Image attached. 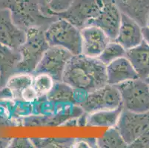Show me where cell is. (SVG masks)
I'll return each instance as SVG.
<instances>
[{
	"instance_id": "obj_1",
	"label": "cell",
	"mask_w": 149,
	"mask_h": 148,
	"mask_svg": "<svg viewBox=\"0 0 149 148\" xmlns=\"http://www.w3.org/2000/svg\"><path fill=\"white\" fill-rule=\"evenodd\" d=\"M62 81L74 89L91 93L108 85L106 65L98 58L74 55L67 63Z\"/></svg>"
},
{
	"instance_id": "obj_5",
	"label": "cell",
	"mask_w": 149,
	"mask_h": 148,
	"mask_svg": "<svg viewBox=\"0 0 149 148\" xmlns=\"http://www.w3.org/2000/svg\"><path fill=\"white\" fill-rule=\"evenodd\" d=\"M115 86L120 91L124 109L135 113L149 111V85L144 79H136Z\"/></svg>"
},
{
	"instance_id": "obj_19",
	"label": "cell",
	"mask_w": 149,
	"mask_h": 148,
	"mask_svg": "<svg viewBox=\"0 0 149 148\" xmlns=\"http://www.w3.org/2000/svg\"><path fill=\"white\" fill-rule=\"evenodd\" d=\"M33 74L17 73L10 77L5 87L10 91L11 96L17 100H22V93L25 89L32 85Z\"/></svg>"
},
{
	"instance_id": "obj_8",
	"label": "cell",
	"mask_w": 149,
	"mask_h": 148,
	"mask_svg": "<svg viewBox=\"0 0 149 148\" xmlns=\"http://www.w3.org/2000/svg\"><path fill=\"white\" fill-rule=\"evenodd\" d=\"M120 91L115 85H106L88 93L85 101L79 106L87 113L105 110H113L122 107Z\"/></svg>"
},
{
	"instance_id": "obj_26",
	"label": "cell",
	"mask_w": 149,
	"mask_h": 148,
	"mask_svg": "<svg viewBox=\"0 0 149 148\" xmlns=\"http://www.w3.org/2000/svg\"><path fill=\"white\" fill-rule=\"evenodd\" d=\"M21 97L22 101H25V102L31 103H31H34L39 99L37 93L35 91V90L33 89L32 85L29 86L23 90V92L22 93Z\"/></svg>"
},
{
	"instance_id": "obj_29",
	"label": "cell",
	"mask_w": 149,
	"mask_h": 148,
	"mask_svg": "<svg viewBox=\"0 0 149 148\" xmlns=\"http://www.w3.org/2000/svg\"><path fill=\"white\" fill-rule=\"evenodd\" d=\"M142 33H143V41L149 44V27H142Z\"/></svg>"
},
{
	"instance_id": "obj_20",
	"label": "cell",
	"mask_w": 149,
	"mask_h": 148,
	"mask_svg": "<svg viewBox=\"0 0 149 148\" xmlns=\"http://www.w3.org/2000/svg\"><path fill=\"white\" fill-rule=\"evenodd\" d=\"M45 97L48 100L54 102L75 104L74 88L64 81H55L53 88Z\"/></svg>"
},
{
	"instance_id": "obj_21",
	"label": "cell",
	"mask_w": 149,
	"mask_h": 148,
	"mask_svg": "<svg viewBox=\"0 0 149 148\" xmlns=\"http://www.w3.org/2000/svg\"><path fill=\"white\" fill-rule=\"evenodd\" d=\"M97 146L104 148L128 147V145L125 143L116 127H110L103 136L97 139Z\"/></svg>"
},
{
	"instance_id": "obj_11",
	"label": "cell",
	"mask_w": 149,
	"mask_h": 148,
	"mask_svg": "<svg viewBox=\"0 0 149 148\" xmlns=\"http://www.w3.org/2000/svg\"><path fill=\"white\" fill-rule=\"evenodd\" d=\"M26 37V31L13 22L8 9L0 8V43L18 50L25 42Z\"/></svg>"
},
{
	"instance_id": "obj_23",
	"label": "cell",
	"mask_w": 149,
	"mask_h": 148,
	"mask_svg": "<svg viewBox=\"0 0 149 148\" xmlns=\"http://www.w3.org/2000/svg\"><path fill=\"white\" fill-rule=\"evenodd\" d=\"M33 76L32 87L36 92L39 98L45 96L53 88L55 81L47 73H37Z\"/></svg>"
},
{
	"instance_id": "obj_12",
	"label": "cell",
	"mask_w": 149,
	"mask_h": 148,
	"mask_svg": "<svg viewBox=\"0 0 149 148\" xmlns=\"http://www.w3.org/2000/svg\"><path fill=\"white\" fill-rule=\"evenodd\" d=\"M82 36V54L91 58H98L111 39L102 29L95 25H88L80 30Z\"/></svg>"
},
{
	"instance_id": "obj_22",
	"label": "cell",
	"mask_w": 149,
	"mask_h": 148,
	"mask_svg": "<svg viewBox=\"0 0 149 148\" xmlns=\"http://www.w3.org/2000/svg\"><path fill=\"white\" fill-rule=\"evenodd\" d=\"M125 54L126 50L121 44L115 41H111L98 57V59L104 65H108L119 58L125 56Z\"/></svg>"
},
{
	"instance_id": "obj_14",
	"label": "cell",
	"mask_w": 149,
	"mask_h": 148,
	"mask_svg": "<svg viewBox=\"0 0 149 148\" xmlns=\"http://www.w3.org/2000/svg\"><path fill=\"white\" fill-rule=\"evenodd\" d=\"M107 82L117 85L125 81L139 79L137 73L125 56L121 57L106 65Z\"/></svg>"
},
{
	"instance_id": "obj_2",
	"label": "cell",
	"mask_w": 149,
	"mask_h": 148,
	"mask_svg": "<svg viewBox=\"0 0 149 148\" xmlns=\"http://www.w3.org/2000/svg\"><path fill=\"white\" fill-rule=\"evenodd\" d=\"M0 8L8 9L13 22L25 31L31 28L45 31L58 19L56 15L45 13L39 0H0Z\"/></svg>"
},
{
	"instance_id": "obj_30",
	"label": "cell",
	"mask_w": 149,
	"mask_h": 148,
	"mask_svg": "<svg viewBox=\"0 0 149 148\" xmlns=\"http://www.w3.org/2000/svg\"><path fill=\"white\" fill-rule=\"evenodd\" d=\"M146 26L149 27V16H148V19H147V22H146Z\"/></svg>"
},
{
	"instance_id": "obj_7",
	"label": "cell",
	"mask_w": 149,
	"mask_h": 148,
	"mask_svg": "<svg viewBox=\"0 0 149 148\" xmlns=\"http://www.w3.org/2000/svg\"><path fill=\"white\" fill-rule=\"evenodd\" d=\"M115 127L130 147L149 129V111L135 113L123 108Z\"/></svg>"
},
{
	"instance_id": "obj_31",
	"label": "cell",
	"mask_w": 149,
	"mask_h": 148,
	"mask_svg": "<svg viewBox=\"0 0 149 148\" xmlns=\"http://www.w3.org/2000/svg\"><path fill=\"white\" fill-rule=\"evenodd\" d=\"M144 80H145V81H146V82H147V83L148 84V85H149V76H148L147 78H146V79H144Z\"/></svg>"
},
{
	"instance_id": "obj_15",
	"label": "cell",
	"mask_w": 149,
	"mask_h": 148,
	"mask_svg": "<svg viewBox=\"0 0 149 148\" xmlns=\"http://www.w3.org/2000/svg\"><path fill=\"white\" fill-rule=\"evenodd\" d=\"M21 60L19 50H14L0 43V88L5 86L8 80L16 73V68Z\"/></svg>"
},
{
	"instance_id": "obj_17",
	"label": "cell",
	"mask_w": 149,
	"mask_h": 148,
	"mask_svg": "<svg viewBox=\"0 0 149 148\" xmlns=\"http://www.w3.org/2000/svg\"><path fill=\"white\" fill-rule=\"evenodd\" d=\"M125 57L130 61L139 78L146 79L149 76V44L145 41L126 51Z\"/></svg>"
},
{
	"instance_id": "obj_16",
	"label": "cell",
	"mask_w": 149,
	"mask_h": 148,
	"mask_svg": "<svg viewBox=\"0 0 149 148\" xmlns=\"http://www.w3.org/2000/svg\"><path fill=\"white\" fill-rule=\"evenodd\" d=\"M122 13L146 26L149 16V0H114Z\"/></svg>"
},
{
	"instance_id": "obj_9",
	"label": "cell",
	"mask_w": 149,
	"mask_h": 148,
	"mask_svg": "<svg viewBox=\"0 0 149 148\" xmlns=\"http://www.w3.org/2000/svg\"><path fill=\"white\" fill-rule=\"evenodd\" d=\"M73 56L67 49L50 46L43 55L33 75L37 73H47L55 81H62L66 65Z\"/></svg>"
},
{
	"instance_id": "obj_27",
	"label": "cell",
	"mask_w": 149,
	"mask_h": 148,
	"mask_svg": "<svg viewBox=\"0 0 149 148\" xmlns=\"http://www.w3.org/2000/svg\"><path fill=\"white\" fill-rule=\"evenodd\" d=\"M10 147H33L31 139L26 138H17L11 139L9 144Z\"/></svg>"
},
{
	"instance_id": "obj_24",
	"label": "cell",
	"mask_w": 149,
	"mask_h": 148,
	"mask_svg": "<svg viewBox=\"0 0 149 148\" xmlns=\"http://www.w3.org/2000/svg\"><path fill=\"white\" fill-rule=\"evenodd\" d=\"M36 147H72L74 138H31Z\"/></svg>"
},
{
	"instance_id": "obj_3",
	"label": "cell",
	"mask_w": 149,
	"mask_h": 148,
	"mask_svg": "<svg viewBox=\"0 0 149 148\" xmlns=\"http://www.w3.org/2000/svg\"><path fill=\"white\" fill-rule=\"evenodd\" d=\"M26 40L18 49L21 60L16 68L17 73L33 74L50 45L45 36V31L31 28L26 31Z\"/></svg>"
},
{
	"instance_id": "obj_18",
	"label": "cell",
	"mask_w": 149,
	"mask_h": 148,
	"mask_svg": "<svg viewBox=\"0 0 149 148\" xmlns=\"http://www.w3.org/2000/svg\"><path fill=\"white\" fill-rule=\"evenodd\" d=\"M123 109V107L122 106L116 109L105 110L88 113L86 125L91 127H115Z\"/></svg>"
},
{
	"instance_id": "obj_6",
	"label": "cell",
	"mask_w": 149,
	"mask_h": 148,
	"mask_svg": "<svg viewBox=\"0 0 149 148\" xmlns=\"http://www.w3.org/2000/svg\"><path fill=\"white\" fill-rule=\"evenodd\" d=\"M105 0H73L70 6L62 12L55 13L58 18L65 19L82 30L90 25L103 7Z\"/></svg>"
},
{
	"instance_id": "obj_25",
	"label": "cell",
	"mask_w": 149,
	"mask_h": 148,
	"mask_svg": "<svg viewBox=\"0 0 149 148\" xmlns=\"http://www.w3.org/2000/svg\"><path fill=\"white\" fill-rule=\"evenodd\" d=\"M73 0H51L50 2V9L52 13H59L66 10Z\"/></svg>"
},
{
	"instance_id": "obj_10",
	"label": "cell",
	"mask_w": 149,
	"mask_h": 148,
	"mask_svg": "<svg viewBox=\"0 0 149 148\" xmlns=\"http://www.w3.org/2000/svg\"><path fill=\"white\" fill-rule=\"evenodd\" d=\"M122 19V12L114 0H105L101 11L90 25H95L106 33L111 41H114L118 34Z\"/></svg>"
},
{
	"instance_id": "obj_28",
	"label": "cell",
	"mask_w": 149,
	"mask_h": 148,
	"mask_svg": "<svg viewBox=\"0 0 149 148\" xmlns=\"http://www.w3.org/2000/svg\"><path fill=\"white\" fill-rule=\"evenodd\" d=\"M39 2H40L42 9L43 12L45 13L50 15V16L54 15L51 12V9H50V2H51V0H39Z\"/></svg>"
},
{
	"instance_id": "obj_4",
	"label": "cell",
	"mask_w": 149,
	"mask_h": 148,
	"mask_svg": "<svg viewBox=\"0 0 149 148\" xmlns=\"http://www.w3.org/2000/svg\"><path fill=\"white\" fill-rule=\"evenodd\" d=\"M50 46L67 49L73 55L82 54L80 30L65 19L58 18L45 31Z\"/></svg>"
},
{
	"instance_id": "obj_13",
	"label": "cell",
	"mask_w": 149,
	"mask_h": 148,
	"mask_svg": "<svg viewBox=\"0 0 149 148\" xmlns=\"http://www.w3.org/2000/svg\"><path fill=\"white\" fill-rule=\"evenodd\" d=\"M114 41L126 51L139 45L143 41L142 27L135 20L122 13L120 29Z\"/></svg>"
}]
</instances>
